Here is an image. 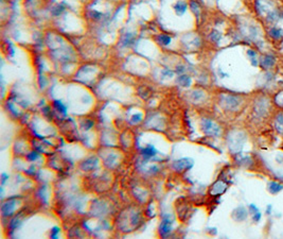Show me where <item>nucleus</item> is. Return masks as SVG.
I'll list each match as a JSON object with an SVG mask.
<instances>
[{
    "label": "nucleus",
    "instance_id": "6ab92c4d",
    "mask_svg": "<svg viewBox=\"0 0 283 239\" xmlns=\"http://www.w3.org/2000/svg\"><path fill=\"white\" fill-rule=\"evenodd\" d=\"M260 219H261V213H260V211H259L257 213L253 214V221L258 222V221H260Z\"/></svg>",
    "mask_w": 283,
    "mask_h": 239
},
{
    "label": "nucleus",
    "instance_id": "423d86ee",
    "mask_svg": "<svg viewBox=\"0 0 283 239\" xmlns=\"http://www.w3.org/2000/svg\"><path fill=\"white\" fill-rule=\"evenodd\" d=\"M267 189L268 191L271 193H273V195H276V193L280 192L281 190L283 189V186L281 184L277 183V182H269L268 183V186H267Z\"/></svg>",
    "mask_w": 283,
    "mask_h": 239
},
{
    "label": "nucleus",
    "instance_id": "f8f14e48",
    "mask_svg": "<svg viewBox=\"0 0 283 239\" xmlns=\"http://www.w3.org/2000/svg\"><path fill=\"white\" fill-rule=\"evenodd\" d=\"M175 10H176V12H177V14H183V13H185V11L187 10V4L185 2H178V3H176V5H175Z\"/></svg>",
    "mask_w": 283,
    "mask_h": 239
},
{
    "label": "nucleus",
    "instance_id": "7ed1b4c3",
    "mask_svg": "<svg viewBox=\"0 0 283 239\" xmlns=\"http://www.w3.org/2000/svg\"><path fill=\"white\" fill-rule=\"evenodd\" d=\"M232 217H233L237 221H243V220H245L247 217V211L243 207V206H240V207H237L236 211H233Z\"/></svg>",
    "mask_w": 283,
    "mask_h": 239
},
{
    "label": "nucleus",
    "instance_id": "1a4fd4ad",
    "mask_svg": "<svg viewBox=\"0 0 283 239\" xmlns=\"http://www.w3.org/2000/svg\"><path fill=\"white\" fill-rule=\"evenodd\" d=\"M170 232H171L170 223L168 222V220H164V221L162 222L161 226H160V233H161V234L163 235V236H165V235L169 234Z\"/></svg>",
    "mask_w": 283,
    "mask_h": 239
},
{
    "label": "nucleus",
    "instance_id": "dca6fc26",
    "mask_svg": "<svg viewBox=\"0 0 283 239\" xmlns=\"http://www.w3.org/2000/svg\"><path fill=\"white\" fill-rule=\"evenodd\" d=\"M275 101L279 106H283V92H280L275 98Z\"/></svg>",
    "mask_w": 283,
    "mask_h": 239
},
{
    "label": "nucleus",
    "instance_id": "4468645a",
    "mask_svg": "<svg viewBox=\"0 0 283 239\" xmlns=\"http://www.w3.org/2000/svg\"><path fill=\"white\" fill-rule=\"evenodd\" d=\"M214 189H217V191H216L215 193H222L224 190L226 189V185L224 183H222V182H218V183L215 184Z\"/></svg>",
    "mask_w": 283,
    "mask_h": 239
},
{
    "label": "nucleus",
    "instance_id": "a211bd4d",
    "mask_svg": "<svg viewBox=\"0 0 283 239\" xmlns=\"http://www.w3.org/2000/svg\"><path fill=\"white\" fill-rule=\"evenodd\" d=\"M55 105H56V107H57V109H61V111H62L63 113H65V111H66V107H65V106H64V105H63V104H62V103H61V102H58V101H55Z\"/></svg>",
    "mask_w": 283,
    "mask_h": 239
},
{
    "label": "nucleus",
    "instance_id": "f257e3e1",
    "mask_svg": "<svg viewBox=\"0 0 283 239\" xmlns=\"http://www.w3.org/2000/svg\"><path fill=\"white\" fill-rule=\"evenodd\" d=\"M271 8H273V3L269 2L268 0H257V10L260 14L264 12H267V14L271 13L273 11Z\"/></svg>",
    "mask_w": 283,
    "mask_h": 239
},
{
    "label": "nucleus",
    "instance_id": "412c9836",
    "mask_svg": "<svg viewBox=\"0 0 283 239\" xmlns=\"http://www.w3.org/2000/svg\"><path fill=\"white\" fill-rule=\"evenodd\" d=\"M249 209H250V211H251V214H255V213H257V211H259V208L255 205V204H250Z\"/></svg>",
    "mask_w": 283,
    "mask_h": 239
},
{
    "label": "nucleus",
    "instance_id": "9b49d317",
    "mask_svg": "<svg viewBox=\"0 0 283 239\" xmlns=\"http://www.w3.org/2000/svg\"><path fill=\"white\" fill-rule=\"evenodd\" d=\"M269 34H271V37L278 39V38H280V37L282 36V30H281V29H279V28H276V27H274V28L271 30V32H269Z\"/></svg>",
    "mask_w": 283,
    "mask_h": 239
},
{
    "label": "nucleus",
    "instance_id": "5701e85b",
    "mask_svg": "<svg viewBox=\"0 0 283 239\" xmlns=\"http://www.w3.org/2000/svg\"><path fill=\"white\" fill-rule=\"evenodd\" d=\"M271 213V205L269 204V205H267V211H266V214L269 215Z\"/></svg>",
    "mask_w": 283,
    "mask_h": 239
},
{
    "label": "nucleus",
    "instance_id": "2eb2a0df",
    "mask_svg": "<svg viewBox=\"0 0 283 239\" xmlns=\"http://www.w3.org/2000/svg\"><path fill=\"white\" fill-rule=\"evenodd\" d=\"M248 55L251 58V63H252V65L253 66H257V64H258V62H257V53L255 52V51H252V50H249L248 51Z\"/></svg>",
    "mask_w": 283,
    "mask_h": 239
},
{
    "label": "nucleus",
    "instance_id": "9d476101",
    "mask_svg": "<svg viewBox=\"0 0 283 239\" xmlns=\"http://www.w3.org/2000/svg\"><path fill=\"white\" fill-rule=\"evenodd\" d=\"M275 125H276V129H277V130H278L280 133L283 134V114H280V115H278V116H277Z\"/></svg>",
    "mask_w": 283,
    "mask_h": 239
},
{
    "label": "nucleus",
    "instance_id": "b1692460",
    "mask_svg": "<svg viewBox=\"0 0 283 239\" xmlns=\"http://www.w3.org/2000/svg\"><path fill=\"white\" fill-rule=\"evenodd\" d=\"M30 157H31V158H34V160H35V158L37 157V154H32Z\"/></svg>",
    "mask_w": 283,
    "mask_h": 239
},
{
    "label": "nucleus",
    "instance_id": "aec40b11",
    "mask_svg": "<svg viewBox=\"0 0 283 239\" xmlns=\"http://www.w3.org/2000/svg\"><path fill=\"white\" fill-rule=\"evenodd\" d=\"M58 233H60V230H58L57 227H54V229L51 231V237L52 238H56V236H57Z\"/></svg>",
    "mask_w": 283,
    "mask_h": 239
},
{
    "label": "nucleus",
    "instance_id": "4be33fe9",
    "mask_svg": "<svg viewBox=\"0 0 283 239\" xmlns=\"http://www.w3.org/2000/svg\"><path fill=\"white\" fill-rule=\"evenodd\" d=\"M220 37H221V35L217 33V32H213V34H212V38L214 39V41H217V39L220 38Z\"/></svg>",
    "mask_w": 283,
    "mask_h": 239
},
{
    "label": "nucleus",
    "instance_id": "39448f33",
    "mask_svg": "<svg viewBox=\"0 0 283 239\" xmlns=\"http://www.w3.org/2000/svg\"><path fill=\"white\" fill-rule=\"evenodd\" d=\"M266 109H267V101L265 99L257 102V104H256V113H258L259 115H263L265 114Z\"/></svg>",
    "mask_w": 283,
    "mask_h": 239
},
{
    "label": "nucleus",
    "instance_id": "f03ea898",
    "mask_svg": "<svg viewBox=\"0 0 283 239\" xmlns=\"http://www.w3.org/2000/svg\"><path fill=\"white\" fill-rule=\"evenodd\" d=\"M204 131L207 134L216 136L220 133V128L210 120H206V121H204Z\"/></svg>",
    "mask_w": 283,
    "mask_h": 239
},
{
    "label": "nucleus",
    "instance_id": "0eeeda50",
    "mask_svg": "<svg viewBox=\"0 0 283 239\" xmlns=\"http://www.w3.org/2000/svg\"><path fill=\"white\" fill-rule=\"evenodd\" d=\"M190 167H192V162L189 160H177V163L175 164V168H177V169L190 168Z\"/></svg>",
    "mask_w": 283,
    "mask_h": 239
},
{
    "label": "nucleus",
    "instance_id": "6e6552de",
    "mask_svg": "<svg viewBox=\"0 0 283 239\" xmlns=\"http://www.w3.org/2000/svg\"><path fill=\"white\" fill-rule=\"evenodd\" d=\"M281 18V15H280V13L278 11L276 10H273L271 13H268L267 14V17H266V19L268 21H271V23H274V21H277L278 19Z\"/></svg>",
    "mask_w": 283,
    "mask_h": 239
},
{
    "label": "nucleus",
    "instance_id": "20e7f679",
    "mask_svg": "<svg viewBox=\"0 0 283 239\" xmlns=\"http://www.w3.org/2000/svg\"><path fill=\"white\" fill-rule=\"evenodd\" d=\"M275 64V58L271 55H265L261 61V66L263 67L264 69H268L271 67H273V65Z\"/></svg>",
    "mask_w": 283,
    "mask_h": 239
},
{
    "label": "nucleus",
    "instance_id": "f3484780",
    "mask_svg": "<svg viewBox=\"0 0 283 239\" xmlns=\"http://www.w3.org/2000/svg\"><path fill=\"white\" fill-rule=\"evenodd\" d=\"M160 41L163 43L164 45H167V44H169L171 39H170V37H168V36H165V35H161V36H160Z\"/></svg>",
    "mask_w": 283,
    "mask_h": 239
},
{
    "label": "nucleus",
    "instance_id": "ddd939ff",
    "mask_svg": "<svg viewBox=\"0 0 283 239\" xmlns=\"http://www.w3.org/2000/svg\"><path fill=\"white\" fill-rule=\"evenodd\" d=\"M156 154V150L154 149L152 146H149L148 148H145V149L143 150V155L144 156H154V155Z\"/></svg>",
    "mask_w": 283,
    "mask_h": 239
}]
</instances>
